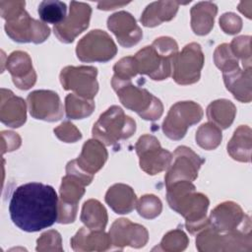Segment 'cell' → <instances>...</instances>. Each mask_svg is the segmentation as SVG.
<instances>
[{
  "label": "cell",
  "mask_w": 252,
  "mask_h": 252,
  "mask_svg": "<svg viewBox=\"0 0 252 252\" xmlns=\"http://www.w3.org/2000/svg\"><path fill=\"white\" fill-rule=\"evenodd\" d=\"M182 4L176 1H156L149 4L141 16L143 26L153 28L160 25L163 22L170 21L174 18L178 11L179 5Z\"/></svg>",
  "instance_id": "25"
},
{
  "label": "cell",
  "mask_w": 252,
  "mask_h": 252,
  "mask_svg": "<svg viewBox=\"0 0 252 252\" xmlns=\"http://www.w3.org/2000/svg\"><path fill=\"white\" fill-rule=\"evenodd\" d=\"M220 26L225 33L235 34L240 32L242 28V21L234 13H224L220 18Z\"/></svg>",
  "instance_id": "41"
},
{
  "label": "cell",
  "mask_w": 252,
  "mask_h": 252,
  "mask_svg": "<svg viewBox=\"0 0 252 252\" xmlns=\"http://www.w3.org/2000/svg\"><path fill=\"white\" fill-rule=\"evenodd\" d=\"M218 7L213 2H199L191 8V28L198 35L208 34L214 27Z\"/></svg>",
  "instance_id": "27"
},
{
  "label": "cell",
  "mask_w": 252,
  "mask_h": 252,
  "mask_svg": "<svg viewBox=\"0 0 252 252\" xmlns=\"http://www.w3.org/2000/svg\"><path fill=\"white\" fill-rule=\"evenodd\" d=\"M188 237L186 234L181 230V229H174L169 232H167L161 242L159 247L154 248L158 250H162V251H182L184 250L187 245H188Z\"/></svg>",
  "instance_id": "35"
},
{
  "label": "cell",
  "mask_w": 252,
  "mask_h": 252,
  "mask_svg": "<svg viewBox=\"0 0 252 252\" xmlns=\"http://www.w3.org/2000/svg\"><path fill=\"white\" fill-rule=\"evenodd\" d=\"M214 61L216 66L226 73L238 68V59L233 55L229 44L222 43L217 47L214 53Z\"/></svg>",
  "instance_id": "34"
},
{
  "label": "cell",
  "mask_w": 252,
  "mask_h": 252,
  "mask_svg": "<svg viewBox=\"0 0 252 252\" xmlns=\"http://www.w3.org/2000/svg\"><path fill=\"white\" fill-rule=\"evenodd\" d=\"M27 106L25 100L17 96L10 90L1 89L0 120L5 125L18 128L21 127L27 119Z\"/></svg>",
  "instance_id": "21"
},
{
  "label": "cell",
  "mask_w": 252,
  "mask_h": 252,
  "mask_svg": "<svg viewBox=\"0 0 252 252\" xmlns=\"http://www.w3.org/2000/svg\"><path fill=\"white\" fill-rule=\"evenodd\" d=\"M177 53L178 45L173 38H157L152 45L145 46L133 56L137 74L147 75L155 81L167 79L171 75Z\"/></svg>",
  "instance_id": "4"
},
{
  "label": "cell",
  "mask_w": 252,
  "mask_h": 252,
  "mask_svg": "<svg viewBox=\"0 0 252 252\" xmlns=\"http://www.w3.org/2000/svg\"><path fill=\"white\" fill-rule=\"evenodd\" d=\"M76 53L83 62H107L116 55L117 47L107 32L93 30L80 39Z\"/></svg>",
  "instance_id": "9"
},
{
  "label": "cell",
  "mask_w": 252,
  "mask_h": 252,
  "mask_svg": "<svg viewBox=\"0 0 252 252\" xmlns=\"http://www.w3.org/2000/svg\"><path fill=\"white\" fill-rule=\"evenodd\" d=\"M126 4H128V3H126V2H123V3H117V2H99V3L97 4V8H98L99 10H105V11H107V10H113V9H115V8H117V7H122V6L126 5Z\"/></svg>",
  "instance_id": "43"
},
{
  "label": "cell",
  "mask_w": 252,
  "mask_h": 252,
  "mask_svg": "<svg viewBox=\"0 0 252 252\" xmlns=\"http://www.w3.org/2000/svg\"><path fill=\"white\" fill-rule=\"evenodd\" d=\"M115 78L123 81H131L137 75L136 64L133 56H127L120 59L113 67Z\"/></svg>",
  "instance_id": "38"
},
{
  "label": "cell",
  "mask_w": 252,
  "mask_h": 252,
  "mask_svg": "<svg viewBox=\"0 0 252 252\" xmlns=\"http://www.w3.org/2000/svg\"><path fill=\"white\" fill-rule=\"evenodd\" d=\"M204 60V54L199 43L186 44L174 59L172 66L173 80L179 85H191L198 82Z\"/></svg>",
  "instance_id": "10"
},
{
  "label": "cell",
  "mask_w": 252,
  "mask_h": 252,
  "mask_svg": "<svg viewBox=\"0 0 252 252\" xmlns=\"http://www.w3.org/2000/svg\"><path fill=\"white\" fill-rule=\"evenodd\" d=\"M81 220L90 229H104L107 223L106 210L99 201L90 199L83 205Z\"/></svg>",
  "instance_id": "30"
},
{
  "label": "cell",
  "mask_w": 252,
  "mask_h": 252,
  "mask_svg": "<svg viewBox=\"0 0 252 252\" xmlns=\"http://www.w3.org/2000/svg\"><path fill=\"white\" fill-rule=\"evenodd\" d=\"M39 18L48 24L54 26L61 24L67 17L66 4L56 0H45L39 3L37 9Z\"/></svg>",
  "instance_id": "32"
},
{
  "label": "cell",
  "mask_w": 252,
  "mask_h": 252,
  "mask_svg": "<svg viewBox=\"0 0 252 252\" xmlns=\"http://www.w3.org/2000/svg\"><path fill=\"white\" fill-rule=\"evenodd\" d=\"M107 157V151L103 144L94 138L84 144L82 153L75 161L81 170L94 175L103 166Z\"/></svg>",
  "instance_id": "22"
},
{
  "label": "cell",
  "mask_w": 252,
  "mask_h": 252,
  "mask_svg": "<svg viewBox=\"0 0 252 252\" xmlns=\"http://www.w3.org/2000/svg\"><path fill=\"white\" fill-rule=\"evenodd\" d=\"M36 243V251H63L61 235L56 230H48L42 233Z\"/></svg>",
  "instance_id": "39"
},
{
  "label": "cell",
  "mask_w": 252,
  "mask_h": 252,
  "mask_svg": "<svg viewBox=\"0 0 252 252\" xmlns=\"http://www.w3.org/2000/svg\"><path fill=\"white\" fill-rule=\"evenodd\" d=\"M107 28L114 33L118 43L123 47H131L137 44L143 36L136 19L126 11H119L109 16Z\"/></svg>",
  "instance_id": "19"
},
{
  "label": "cell",
  "mask_w": 252,
  "mask_h": 252,
  "mask_svg": "<svg viewBox=\"0 0 252 252\" xmlns=\"http://www.w3.org/2000/svg\"><path fill=\"white\" fill-rule=\"evenodd\" d=\"M57 138L65 143H74L82 138L81 132L69 121H65L54 129Z\"/></svg>",
  "instance_id": "40"
},
{
  "label": "cell",
  "mask_w": 252,
  "mask_h": 252,
  "mask_svg": "<svg viewBox=\"0 0 252 252\" xmlns=\"http://www.w3.org/2000/svg\"><path fill=\"white\" fill-rule=\"evenodd\" d=\"M6 68L12 76L13 83L21 90H29L36 81V74L32 59L27 52L14 51L7 58Z\"/></svg>",
  "instance_id": "20"
},
{
  "label": "cell",
  "mask_w": 252,
  "mask_h": 252,
  "mask_svg": "<svg viewBox=\"0 0 252 252\" xmlns=\"http://www.w3.org/2000/svg\"><path fill=\"white\" fill-rule=\"evenodd\" d=\"M97 69L94 66H67L60 73V82L64 90L73 91L75 94L93 99L98 91L96 81Z\"/></svg>",
  "instance_id": "11"
},
{
  "label": "cell",
  "mask_w": 252,
  "mask_h": 252,
  "mask_svg": "<svg viewBox=\"0 0 252 252\" xmlns=\"http://www.w3.org/2000/svg\"><path fill=\"white\" fill-rule=\"evenodd\" d=\"M108 234L111 243L121 250L124 246L143 247L149 239L148 230L143 225L134 223L127 219L116 220L112 223Z\"/></svg>",
  "instance_id": "18"
},
{
  "label": "cell",
  "mask_w": 252,
  "mask_h": 252,
  "mask_svg": "<svg viewBox=\"0 0 252 252\" xmlns=\"http://www.w3.org/2000/svg\"><path fill=\"white\" fill-rule=\"evenodd\" d=\"M203 229L196 238V247L199 251L251 250V228L218 232L208 225Z\"/></svg>",
  "instance_id": "7"
},
{
  "label": "cell",
  "mask_w": 252,
  "mask_h": 252,
  "mask_svg": "<svg viewBox=\"0 0 252 252\" xmlns=\"http://www.w3.org/2000/svg\"><path fill=\"white\" fill-rule=\"evenodd\" d=\"M136 209L141 217L145 219H155L160 214L162 205L157 196L150 194L140 198L136 203Z\"/></svg>",
  "instance_id": "37"
},
{
  "label": "cell",
  "mask_w": 252,
  "mask_h": 252,
  "mask_svg": "<svg viewBox=\"0 0 252 252\" xmlns=\"http://www.w3.org/2000/svg\"><path fill=\"white\" fill-rule=\"evenodd\" d=\"M166 199L169 207L185 219V226L190 233H195L209 225L207 210L209 199L196 192L192 182L179 180L166 186Z\"/></svg>",
  "instance_id": "2"
},
{
  "label": "cell",
  "mask_w": 252,
  "mask_h": 252,
  "mask_svg": "<svg viewBox=\"0 0 252 252\" xmlns=\"http://www.w3.org/2000/svg\"><path fill=\"white\" fill-rule=\"evenodd\" d=\"M195 138L201 148L211 151L215 150L220 144L222 136L220 128L212 122H208L199 127Z\"/></svg>",
  "instance_id": "33"
},
{
  "label": "cell",
  "mask_w": 252,
  "mask_h": 252,
  "mask_svg": "<svg viewBox=\"0 0 252 252\" xmlns=\"http://www.w3.org/2000/svg\"><path fill=\"white\" fill-rule=\"evenodd\" d=\"M205 162L200 156L186 146H179L174 151L170 163L164 176L165 185L168 186L179 180L194 181L198 176L201 165Z\"/></svg>",
  "instance_id": "14"
},
{
  "label": "cell",
  "mask_w": 252,
  "mask_h": 252,
  "mask_svg": "<svg viewBox=\"0 0 252 252\" xmlns=\"http://www.w3.org/2000/svg\"><path fill=\"white\" fill-rule=\"evenodd\" d=\"M200 104L194 101H178L173 104L162 122V131L171 140H181L189 127L203 118Z\"/></svg>",
  "instance_id": "8"
},
{
  "label": "cell",
  "mask_w": 252,
  "mask_h": 252,
  "mask_svg": "<svg viewBox=\"0 0 252 252\" xmlns=\"http://www.w3.org/2000/svg\"><path fill=\"white\" fill-rule=\"evenodd\" d=\"M209 225L218 232H228L236 229H250V218L234 202H223L211 213Z\"/></svg>",
  "instance_id": "15"
},
{
  "label": "cell",
  "mask_w": 252,
  "mask_h": 252,
  "mask_svg": "<svg viewBox=\"0 0 252 252\" xmlns=\"http://www.w3.org/2000/svg\"><path fill=\"white\" fill-rule=\"evenodd\" d=\"M90 183L74 173H67L62 178L60 186V201L58 202L59 223L73 222L77 216L78 203L85 194V186Z\"/></svg>",
  "instance_id": "12"
},
{
  "label": "cell",
  "mask_w": 252,
  "mask_h": 252,
  "mask_svg": "<svg viewBox=\"0 0 252 252\" xmlns=\"http://www.w3.org/2000/svg\"><path fill=\"white\" fill-rule=\"evenodd\" d=\"M25 1H1L0 13L6 20V33L17 42L41 43L50 34V29L32 19L24 9Z\"/></svg>",
  "instance_id": "3"
},
{
  "label": "cell",
  "mask_w": 252,
  "mask_h": 252,
  "mask_svg": "<svg viewBox=\"0 0 252 252\" xmlns=\"http://www.w3.org/2000/svg\"><path fill=\"white\" fill-rule=\"evenodd\" d=\"M105 202L116 214H129L136 206L137 197L130 186L117 183L107 190Z\"/></svg>",
  "instance_id": "26"
},
{
  "label": "cell",
  "mask_w": 252,
  "mask_h": 252,
  "mask_svg": "<svg viewBox=\"0 0 252 252\" xmlns=\"http://www.w3.org/2000/svg\"><path fill=\"white\" fill-rule=\"evenodd\" d=\"M109 234L103 229H90L81 227L71 238L74 251H104L111 247Z\"/></svg>",
  "instance_id": "23"
},
{
  "label": "cell",
  "mask_w": 252,
  "mask_h": 252,
  "mask_svg": "<svg viewBox=\"0 0 252 252\" xmlns=\"http://www.w3.org/2000/svg\"><path fill=\"white\" fill-rule=\"evenodd\" d=\"M226 89L233 96L241 102H250L252 99L251 91V69L241 70L239 67L222 73Z\"/></svg>",
  "instance_id": "24"
},
{
  "label": "cell",
  "mask_w": 252,
  "mask_h": 252,
  "mask_svg": "<svg viewBox=\"0 0 252 252\" xmlns=\"http://www.w3.org/2000/svg\"><path fill=\"white\" fill-rule=\"evenodd\" d=\"M227 153L238 161L248 162L251 159V129L247 125H240L233 133L227 144Z\"/></svg>",
  "instance_id": "28"
},
{
  "label": "cell",
  "mask_w": 252,
  "mask_h": 252,
  "mask_svg": "<svg viewBox=\"0 0 252 252\" xmlns=\"http://www.w3.org/2000/svg\"><path fill=\"white\" fill-rule=\"evenodd\" d=\"M251 37L249 35H241L232 39L229 44L233 55L242 61L244 69H251Z\"/></svg>",
  "instance_id": "36"
},
{
  "label": "cell",
  "mask_w": 252,
  "mask_h": 252,
  "mask_svg": "<svg viewBox=\"0 0 252 252\" xmlns=\"http://www.w3.org/2000/svg\"><path fill=\"white\" fill-rule=\"evenodd\" d=\"M235 113V105L224 98L211 102L207 108L208 119L220 129H226L232 124Z\"/></svg>",
  "instance_id": "29"
},
{
  "label": "cell",
  "mask_w": 252,
  "mask_h": 252,
  "mask_svg": "<svg viewBox=\"0 0 252 252\" xmlns=\"http://www.w3.org/2000/svg\"><path fill=\"white\" fill-rule=\"evenodd\" d=\"M111 85L121 103L143 119L157 120L162 115L161 101L146 89L133 85L131 81H123L115 77H112Z\"/></svg>",
  "instance_id": "5"
},
{
  "label": "cell",
  "mask_w": 252,
  "mask_h": 252,
  "mask_svg": "<svg viewBox=\"0 0 252 252\" xmlns=\"http://www.w3.org/2000/svg\"><path fill=\"white\" fill-rule=\"evenodd\" d=\"M58 202L52 186L40 182L23 184L16 188L11 197V220L24 231H39L57 221Z\"/></svg>",
  "instance_id": "1"
},
{
  "label": "cell",
  "mask_w": 252,
  "mask_h": 252,
  "mask_svg": "<svg viewBox=\"0 0 252 252\" xmlns=\"http://www.w3.org/2000/svg\"><path fill=\"white\" fill-rule=\"evenodd\" d=\"M1 135L6 137L7 141H8V142L3 141V144L7 143V146L2 149L3 154L6 153V152L15 151L21 146V138L17 133H14V132H11V131H2Z\"/></svg>",
  "instance_id": "42"
},
{
  "label": "cell",
  "mask_w": 252,
  "mask_h": 252,
  "mask_svg": "<svg viewBox=\"0 0 252 252\" xmlns=\"http://www.w3.org/2000/svg\"><path fill=\"white\" fill-rule=\"evenodd\" d=\"M91 15L92 8L89 4L72 1L66 19L61 24L53 27L55 35L64 43L73 42L89 27Z\"/></svg>",
  "instance_id": "16"
},
{
  "label": "cell",
  "mask_w": 252,
  "mask_h": 252,
  "mask_svg": "<svg viewBox=\"0 0 252 252\" xmlns=\"http://www.w3.org/2000/svg\"><path fill=\"white\" fill-rule=\"evenodd\" d=\"M31 115L35 119L48 122L60 120L63 116V106L59 95L49 90H37L27 97Z\"/></svg>",
  "instance_id": "17"
},
{
  "label": "cell",
  "mask_w": 252,
  "mask_h": 252,
  "mask_svg": "<svg viewBox=\"0 0 252 252\" xmlns=\"http://www.w3.org/2000/svg\"><path fill=\"white\" fill-rule=\"evenodd\" d=\"M136 131V122L125 115L121 107L112 105L100 114L94 124L93 137L106 146H113L120 140L130 138Z\"/></svg>",
  "instance_id": "6"
},
{
  "label": "cell",
  "mask_w": 252,
  "mask_h": 252,
  "mask_svg": "<svg viewBox=\"0 0 252 252\" xmlns=\"http://www.w3.org/2000/svg\"><path fill=\"white\" fill-rule=\"evenodd\" d=\"M135 150L140 158L141 168L150 175L165 170L172 158L169 151L160 147L156 137L148 134L139 138L135 145Z\"/></svg>",
  "instance_id": "13"
},
{
  "label": "cell",
  "mask_w": 252,
  "mask_h": 252,
  "mask_svg": "<svg viewBox=\"0 0 252 252\" xmlns=\"http://www.w3.org/2000/svg\"><path fill=\"white\" fill-rule=\"evenodd\" d=\"M95 104L93 99L81 97L75 94H70L65 97V111L70 119H83L90 116Z\"/></svg>",
  "instance_id": "31"
}]
</instances>
